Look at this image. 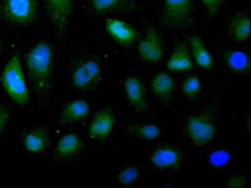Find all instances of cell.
I'll return each instance as SVG.
<instances>
[{
    "mask_svg": "<svg viewBox=\"0 0 251 188\" xmlns=\"http://www.w3.org/2000/svg\"><path fill=\"white\" fill-rule=\"evenodd\" d=\"M25 63L34 87L38 90L46 87L52 63V52L50 46L44 42L36 44L26 55Z\"/></svg>",
    "mask_w": 251,
    "mask_h": 188,
    "instance_id": "obj_1",
    "label": "cell"
},
{
    "mask_svg": "<svg viewBox=\"0 0 251 188\" xmlns=\"http://www.w3.org/2000/svg\"><path fill=\"white\" fill-rule=\"evenodd\" d=\"M1 80L3 88L15 102L21 105L27 103L28 92L18 54H14L8 60L3 70Z\"/></svg>",
    "mask_w": 251,
    "mask_h": 188,
    "instance_id": "obj_2",
    "label": "cell"
},
{
    "mask_svg": "<svg viewBox=\"0 0 251 188\" xmlns=\"http://www.w3.org/2000/svg\"><path fill=\"white\" fill-rule=\"evenodd\" d=\"M2 14L7 21L20 25H27L36 19L37 0H3Z\"/></svg>",
    "mask_w": 251,
    "mask_h": 188,
    "instance_id": "obj_3",
    "label": "cell"
},
{
    "mask_svg": "<svg viewBox=\"0 0 251 188\" xmlns=\"http://www.w3.org/2000/svg\"><path fill=\"white\" fill-rule=\"evenodd\" d=\"M192 9L191 0H164L162 23L169 27L180 26L189 19Z\"/></svg>",
    "mask_w": 251,
    "mask_h": 188,
    "instance_id": "obj_4",
    "label": "cell"
},
{
    "mask_svg": "<svg viewBox=\"0 0 251 188\" xmlns=\"http://www.w3.org/2000/svg\"><path fill=\"white\" fill-rule=\"evenodd\" d=\"M137 50L147 61L155 62L161 59L163 54L162 39L155 29L148 28L145 36L138 44Z\"/></svg>",
    "mask_w": 251,
    "mask_h": 188,
    "instance_id": "obj_5",
    "label": "cell"
},
{
    "mask_svg": "<svg viewBox=\"0 0 251 188\" xmlns=\"http://www.w3.org/2000/svg\"><path fill=\"white\" fill-rule=\"evenodd\" d=\"M49 14L55 25L64 30L68 23L74 0H45Z\"/></svg>",
    "mask_w": 251,
    "mask_h": 188,
    "instance_id": "obj_6",
    "label": "cell"
},
{
    "mask_svg": "<svg viewBox=\"0 0 251 188\" xmlns=\"http://www.w3.org/2000/svg\"><path fill=\"white\" fill-rule=\"evenodd\" d=\"M188 131L194 141L200 145L206 143L211 139L214 129L207 117L198 116L190 119Z\"/></svg>",
    "mask_w": 251,
    "mask_h": 188,
    "instance_id": "obj_7",
    "label": "cell"
},
{
    "mask_svg": "<svg viewBox=\"0 0 251 188\" xmlns=\"http://www.w3.org/2000/svg\"><path fill=\"white\" fill-rule=\"evenodd\" d=\"M108 33L120 43L127 45L135 39V29L126 22L117 18H108L105 22Z\"/></svg>",
    "mask_w": 251,
    "mask_h": 188,
    "instance_id": "obj_8",
    "label": "cell"
},
{
    "mask_svg": "<svg viewBox=\"0 0 251 188\" xmlns=\"http://www.w3.org/2000/svg\"><path fill=\"white\" fill-rule=\"evenodd\" d=\"M100 71V65L97 61L93 60L86 61L74 71L72 75V82L77 88L86 87L96 80Z\"/></svg>",
    "mask_w": 251,
    "mask_h": 188,
    "instance_id": "obj_9",
    "label": "cell"
},
{
    "mask_svg": "<svg viewBox=\"0 0 251 188\" xmlns=\"http://www.w3.org/2000/svg\"><path fill=\"white\" fill-rule=\"evenodd\" d=\"M168 69L173 71H185L193 67L190 55L187 46L182 43L177 44L167 62Z\"/></svg>",
    "mask_w": 251,
    "mask_h": 188,
    "instance_id": "obj_10",
    "label": "cell"
},
{
    "mask_svg": "<svg viewBox=\"0 0 251 188\" xmlns=\"http://www.w3.org/2000/svg\"><path fill=\"white\" fill-rule=\"evenodd\" d=\"M113 123L114 116L111 110H103L94 117L90 126V133L97 138L105 137L110 133Z\"/></svg>",
    "mask_w": 251,
    "mask_h": 188,
    "instance_id": "obj_11",
    "label": "cell"
},
{
    "mask_svg": "<svg viewBox=\"0 0 251 188\" xmlns=\"http://www.w3.org/2000/svg\"><path fill=\"white\" fill-rule=\"evenodd\" d=\"M125 89L132 106L137 111H144L147 105L140 81L134 77H128L125 82Z\"/></svg>",
    "mask_w": 251,
    "mask_h": 188,
    "instance_id": "obj_12",
    "label": "cell"
},
{
    "mask_svg": "<svg viewBox=\"0 0 251 188\" xmlns=\"http://www.w3.org/2000/svg\"><path fill=\"white\" fill-rule=\"evenodd\" d=\"M230 36L237 41L247 39L250 34V18L244 13H238L230 20L228 27Z\"/></svg>",
    "mask_w": 251,
    "mask_h": 188,
    "instance_id": "obj_13",
    "label": "cell"
},
{
    "mask_svg": "<svg viewBox=\"0 0 251 188\" xmlns=\"http://www.w3.org/2000/svg\"><path fill=\"white\" fill-rule=\"evenodd\" d=\"M189 44L194 59L200 67L210 69L213 67V59L201 39L197 35L192 36Z\"/></svg>",
    "mask_w": 251,
    "mask_h": 188,
    "instance_id": "obj_14",
    "label": "cell"
},
{
    "mask_svg": "<svg viewBox=\"0 0 251 188\" xmlns=\"http://www.w3.org/2000/svg\"><path fill=\"white\" fill-rule=\"evenodd\" d=\"M226 65L232 70L238 73L250 71L251 62L249 55L241 50H232L224 55Z\"/></svg>",
    "mask_w": 251,
    "mask_h": 188,
    "instance_id": "obj_15",
    "label": "cell"
},
{
    "mask_svg": "<svg viewBox=\"0 0 251 188\" xmlns=\"http://www.w3.org/2000/svg\"><path fill=\"white\" fill-rule=\"evenodd\" d=\"M48 140L46 128L41 126L29 132L24 139V144L26 149L32 152H38L46 147Z\"/></svg>",
    "mask_w": 251,
    "mask_h": 188,
    "instance_id": "obj_16",
    "label": "cell"
},
{
    "mask_svg": "<svg viewBox=\"0 0 251 188\" xmlns=\"http://www.w3.org/2000/svg\"><path fill=\"white\" fill-rule=\"evenodd\" d=\"M89 112V106L84 100H77L67 104L61 115L62 120L65 122H72L84 117Z\"/></svg>",
    "mask_w": 251,
    "mask_h": 188,
    "instance_id": "obj_17",
    "label": "cell"
},
{
    "mask_svg": "<svg viewBox=\"0 0 251 188\" xmlns=\"http://www.w3.org/2000/svg\"><path fill=\"white\" fill-rule=\"evenodd\" d=\"M94 10L98 13L127 10L132 7V0H91Z\"/></svg>",
    "mask_w": 251,
    "mask_h": 188,
    "instance_id": "obj_18",
    "label": "cell"
},
{
    "mask_svg": "<svg viewBox=\"0 0 251 188\" xmlns=\"http://www.w3.org/2000/svg\"><path fill=\"white\" fill-rule=\"evenodd\" d=\"M151 86L154 93L157 96L163 98L169 97L174 88L173 79L164 73L158 74L154 77Z\"/></svg>",
    "mask_w": 251,
    "mask_h": 188,
    "instance_id": "obj_19",
    "label": "cell"
},
{
    "mask_svg": "<svg viewBox=\"0 0 251 188\" xmlns=\"http://www.w3.org/2000/svg\"><path fill=\"white\" fill-rule=\"evenodd\" d=\"M80 146L81 142L78 137L74 134L69 133L59 141L56 151L61 156H68L76 152Z\"/></svg>",
    "mask_w": 251,
    "mask_h": 188,
    "instance_id": "obj_20",
    "label": "cell"
},
{
    "mask_svg": "<svg viewBox=\"0 0 251 188\" xmlns=\"http://www.w3.org/2000/svg\"><path fill=\"white\" fill-rule=\"evenodd\" d=\"M128 131L132 134L145 139H151L159 135L158 128L153 125H130Z\"/></svg>",
    "mask_w": 251,
    "mask_h": 188,
    "instance_id": "obj_21",
    "label": "cell"
},
{
    "mask_svg": "<svg viewBox=\"0 0 251 188\" xmlns=\"http://www.w3.org/2000/svg\"><path fill=\"white\" fill-rule=\"evenodd\" d=\"M176 153L169 149H161L157 151L153 156V163L160 167L166 166L174 164L177 160Z\"/></svg>",
    "mask_w": 251,
    "mask_h": 188,
    "instance_id": "obj_22",
    "label": "cell"
},
{
    "mask_svg": "<svg viewBox=\"0 0 251 188\" xmlns=\"http://www.w3.org/2000/svg\"><path fill=\"white\" fill-rule=\"evenodd\" d=\"M200 82L198 79L192 76L185 79L182 84L184 93L190 98L197 97L200 92Z\"/></svg>",
    "mask_w": 251,
    "mask_h": 188,
    "instance_id": "obj_23",
    "label": "cell"
},
{
    "mask_svg": "<svg viewBox=\"0 0 251 188\" xmlns=\"http://www.w3.org/2000/svg\"><path fill=\"white\" fill-rule=\"evenodd\" d=\"M137 175L138 172L136 168L132 167H128L119 174L118 181L121 184H129L136 179Z\"/></svg>",
    "mask_w": 251,
    "mask_h": 188,
    "instance_id": "obj_24",
    "label": "cell"
},
{
    "mask_svg": "<svg viewBox=\"0 0 251 188\" xmlns=\"http://www.w3.org/2000/svg\"><path fill=\"white\" fill-rule=\"evenodd\" d=\"M229 160L228 153L223 150H218L213 152L209 158L211 164L217 166L224 165L228 162Z\"/></svg>",
    "mask_w": 251,
    "mask_h": 188,
    "instance_id": "obj_25",
    "label": "cell"
},
{
    "mask_svg": "<svg viewBox=\"0 0 251 188\" xmlns=\"http://www.w3.org/2000/svg\"><path fill=\"white\" fill-rule=\"evenodd\" d=\"M207 11L209 18H213L218 11L223 0H201Z\"/></svg>",
    "mask_w": 251,
    "mask_h": 188,
    "instance_id": "obj_26",
    "label": "cell"
},
{
    "mask_svg": "<svg viewBox=\"0 0 251 188\" xmlns=\"http://www.w3.org/2000/svg\"><path fill=\"white\" fill-rule=\"evenodd\" d=\"M9 118V112L7 108L0 105V135L3 132Z\"/></svg>",
    "mask_w": 251,
    "mask_h": 188,
    "instance_id": "obj_27",
    "label": "cell"
},
{
    "mask_svg": "<svg viewBox=\"0 0 251 188\" xmlns=\"http://www.w3.org/2000/svg\"><path fill=\"white\" fill-rule=\"evenodd\" d=\"M232 182L229 183L231 185V186H236V187H240L242 186L241 185L243 184L242 180H240V179H235L232 180Z\"/></svg>",
    "mask_w": 251,
    "mask_h": 188,
    "instance_id": "obj_28",
    "label": "cell"
},
{
    "mask_svg": "<svg viewBox=\"0 0 251 188\" xmlns=\"http://www.w3.org/2000/svg\"><path fill=\"white\" fill-rule=\"evenodd\" d=\"M0 49H1V42L0 41Z\"/></svg>",
    "mask_w": 251,
    "mask_h": 188,
    "instance_id": "obj_29",
    "label": "cell"
}]
</instances>
